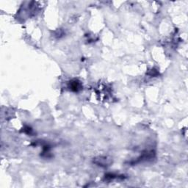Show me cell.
Returning <instances> with one entry per match:
<instances>
[{
	"mask_svg": "<svg viewBox=\"0 0 188 188\" xmlns=\"http://www.w3.org/2000/svg\"><path fill=\"white\" fill-rule=\"evenodd\" d=\"M69 88L73 91H79L82 89V85H81L80 82L75 79L74 81H71Z\"/></svg>",
	"mask_w": 188,
	"mask_h": 188,
	"instance_id": "obj_1",
	"label": "cell"
}]
</instances>
